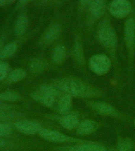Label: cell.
Masks as SVG:
<instances>
[{
  "label": "cell",
  "instance_id": "cell-19",
  "mask_svg": "<svg viewBox=\"0 0 135 151\" xmlns=\"http://www.w3.org/2000/svg\"><path fill=\"white\" fill-rule=\"evenodd\" d=\"M27 73L25 69L21 68H17L10 71L7 76V80L9 83H17L23 80L26 77Z\"/></svg>",
  "mask_w": 135,
  "mask_h": 151
},
{
  "label": "cell",
  "instance_id": "cell-14",
  "mask_svg": "<svg viewBox=\"0 0 135 151\" xmlns=\"http://www.w3.org/2000/svg\"><path fill=\"white\" fill-rule=\"evenodd\" d=\"M66 151H107L104 146L95 142H81L67 146Z\"/></svg>",
  "mask_w": 135,
  "mask_h": 151
},
{
  "label": "cell",
  "instance_id": "cell-13",
  "mask_svg": "<svg viewBox=\"0 0 135 151\" xmlns=\"http://www.w3.org/2000/svg\"><path fill=\"white\" fill-rule=\"evenodd\" d=\"M60 33H61V27L59 24H54L49 26V28L46 30L42 38L41 43L43 46H48L52 44V42H54L58 39Z\"/></svg>",
  "mask_w": 135,
  "mask_h": 151
},
{
  "label": "cell",
  "instance_id": "cell-2",
  "mask_svg": "<svg viewBox=\"0 0 135 151\" xmlns=\"http://www.w3.org/2000/svg\"><path fill=\"white\" fill-rule=\"evenodd\" d=\"M97 39L102 47H104L110 54L111 58H115L117 35L112 26L107 21H104L99 25L97 31Z\"/></svg>",
  "mask_w": 135,
  "mask_h": 151
},
{
  "label": "cell",
  "instance_id": "cell-23",
  "mask_svg": "<svg viewBox=\"0 0 135 151\" xmlns=\"http://www.w3.org/2000/svg\"><path fill=\"white\" fill-rule=\"evenodd\" d=\"M117 151H132V142L129 139H121L118 142Z\"/></svg>",
  "mask_w": 135,
  "mask_h": 151
},
{
  "label": "cell",
  "instance_id": "cell-25",
  "mask_svg": "<svg viewBox=\"0 0 135 151\" xmlns=\"http://www.w3.org/2000/svg\"><path fill=\"white\" fill-rule=\"evenodd\" d=\"M9 65L6 61L0 60V81L7 79L9 74Z\"/></svg>",
  "mask_w": 135,
  "mask_h": 151
},
{
  "label": "cell",
  "instance_id": "cell-9",
  "mask_svg": "<svg viewBox=\"0 0 135 151\" xmlns=\"http://www.w3.org/2000/svg\"><path fill=\"white\" fill-rule=\"evenodd\" d=\"M87 104L92 109L98 113L99 115L112 116V117H119L120 114L118 111L110 104L103 101H89Z\"/></svg>",
  "mask_w": 135,
  "mask_h": 151
},
{
  "label": "cell",
  "instance_id": "cell-6",
  "mask_svg": "<svg viewBox=\"0 0 135 151\" xmlns=\"http://www.w3.org/2000/svg\"><path fill=\"white\" fill-rule=\"evenodd\" d=\"M132 5L129 0H112L109 5V11L114 17L125 18L131 13Z\"/></svg>",
  "mask_w": 135,
  "mask_h": 151
},
{
  "label": "cell",
  "instance_id": "cell-12",
  "mask_svg": "<svg viewBox=\"0 0 135 151\" xmlns=\"http://www.w3.org/2000/svg\"><path fill=\"white\" fill-rule=\"evenodd\" d=\"M99 128V124L92 120H85L77 127V134L80 136L89 135Z\"/></svg>",
  "mask_w": 135,
  "mask_h": 151
},
{
  "label": "cell",
  "instance_id": "cell-29",
  "mask_svg": "<svg viewBox=\"0 0 135 151\" xmlns=\"http://www.w3.org/2000/svg\"><path fill=\"white\" fill-rule=\"evenodd\" d=\"M93 0H80V4L82 6H85L86 5H89Z\"/></svg>",
  "mask_w": 135,
  "mask_h": 151
},
{
  "label": "cell",
  "instance_id": "cell-30",
  "mask_svg": "<svg viewBox=\"0 0 135 151\" xmlns=\"http://www.w3.org/2000/svg\"><path fill=\"white\" fill-rule=\"evenodd\" d=\"M33 0H18L19 3L22 6H25V5L28 4L29 2H31Z\"/></svg>",
  "mask_w": 135,
  "mask_h": 151
},
{
  "label": "cell",
  "instance_id": "cell-11",
  "mask_svg": "<svg viewBox=\"0 0 135 151\" xmlns=\"http://www.w3.org/2000/svg\"><path fill=\"white\" fill-rule=\"evenodd\" d=\"M54 109L61 115H66L70 113L72 108V97L67 94H62L57 99Z\"/></svg>",
  "mask_w": 135,
  "mask_h": 151
},
{
  "label": "cell",
  "instance_id": "cell-31",
  "mask_svg": "<svg viewBox=\"0 0 135 151\" xmlns=\"http://www.w3.org/2000/svg\"><path fill=\"white\" fill-rule=\"evenodd\" d=\"M5 116H6V113H4V111H0V120L4 119Z\"/></svg>",
  "mask_w": 135,
  "mask_h": 151
},
{
  "label": "cell",
  "instance_id": "cell-27",
  "mask_svg": "<svg viewBox=\"0 0 135 151\" xmlns=\"http://www.w3.org/2000/svg\"><path fill=\"white\" fill-rule=\"evenodd\" d=\"M14 2H15V0H0V6H7L11 5L12 3H14Z\"/></svg>",
  "mask_w": 135,
  "mask_h": 151
},
{
  "label": "cell",
  "instance_id": "cell-3",
  "mask_svg": "<svg viewBox=\"0 0 135 151\" xmlns=\"http://www.w3.org/2000/svg\"><path fill=\"white\" fill-rule=\"evenodd\" d=\"M59 95V90L56 87L46 83L40 85L31 94L32 98L36 101L49 108L54 107Z\"/></svg>",
  "mask_w": 135,
  "mask_h": 151
},
{
  "label": "cell",
  "instance_id": "cell-18",
  "mask_svg": "<svg viewBox=\"0 0 135 151\" xmlns=\"http://www.w3.org/2000/svg\"><path fill=\"white\" fill-rule=\"evenodd\" d=\"M73 55L78 65L83 66L85 65L84 50H83V47L79 39H77L75 40L73 48Z\"/></svg>",
  "mask_w": 135,
  "mask_h": 151
},
{
  "label": "cell",
  "instance_id": "cell-21",
  "mask_svg": "<svg viewBox=\"0 0 135 151\" xmlns=\"http://www.w3.org/2000/svg\"><path fill=\"white\" fill-rule=\"evenodd\" d=\"M17 49V45L16 42H10L9 44L3 46L2 50H0V60H5L9 58L15 54Z\"/></svg>",
  "mask_w": 135,
  "mask_h": 151
},
{
  "label": "cell",
  "instance_id": "cell-22",
  "mask_svg": "<svg viewBox=\"0 0 135 151\" xmlns=\"http://www.w3.org/2000/svg\"><path fill=\"white\" fill-rule=\"evenodd\" d=\"M21 94L16 91H7L0 92V102H14L21 100Z\"/></svg>",
  "mask_w": 135,
  "mask_h": 151
},
{
  "label": "cell",
  "instance_id": "cell-10",
  "mask_svg": "<svg viewBox=\"0 0 135 151\" xmlns=\"http://www.w3.org/2000/svg\"><path fill=\"white\" fill-rule=\"evenodd\" d=\"M105 0H93L89 4V21L93 22L100 18L105 12Z\"/></svg>",
  "mask_w": 135,
  "mask_h": 151
},
{
  "label": "cell",
  "instance_id": "cell-26",
  "mask_svg": "<svg viewBox=\"0 0 135 151\" xmlns=\"http://www.w3.org/2000/svg\"><path fill=\"white\" fill-rule=\"evenodd\" d=\"M14 146V143L6 138H1L0 137V150H7Z\"/></svg>",
  "mask_w": 135,
  "mask_h": 151
},
{
  "label": "cell",
  "instance_id": "cell-4",
  "mask_svg": "<svg viewBox=\"0 0 135 151\" xmlns=\"http://www.w3.org/2000/svg\"><path fill=\"white\" fill-rule=\"evenodd\" d=\"M90 70L97 75H104L109 72L111 67V59L103 54H95L89 61Z\"/></svg>",
  "mask_w": 135,
  "mask_h": 151
},
{
  "label": "cell",
  "instance_id": "cell-15",
  "mask_svg": "<svg viewBox=\"0 0 135 151\" xmlns=\"http://www.w3.org/2000/svg\"><path fill=\"white\" fill-rule=\"evenodd\" d=\"M59 123L62 127L66 130H73L79 124V119L78 116L73 113H68L62 115L59 118Z\"/></svg>",
  "mask_w": 135,
  "mask_h": 151
},
{
  "label": "cell",
  "instance_id": "cell-34",
  "mask_svg": "<svg viewBox=\"0 0 135 151\" xmlns=\"http://www.w3.org/2000/svg\"><path fill=\"white\" fill-rule=\"evenodd\" d=\"M44 1H47V0H44Z\"/></svg>",
  "mask_w": 135,
  "mask_h": 151
},
{
  "label": "cell",
  "instance_id": "cell-32",
  "mask_svg": "<svg viewBox=\"0 0 135 151\" xmlns=\"http://www.w3.org/2000/svg\"><path fill=\"white\" fill-rule=\"evenodd\" d=\"M2 47H3V41H2V39L0 38V50H2Z\"/></svg>",
  "mask_w": 135,
  "mask_h": 151
},
{
  "label": "cell",
  "instance_id": "cell-35",
  "mask_svg": "<svg viewBox=\"0 0 135 151\" xmlns=\"http://www.w3.org/2000/svg\"><path fill=\"white\" fill-rule=\"evenodd\" d=\"M5 151H9V150H5Z\"/></svg>",
  "mask_w": 135,
  "mask_h": 151
},
{
  "label": "cell",
  "instance_id": "cell-8",
  "mask_svg": "<svg viewBox=\"0 0 135 151\" xmlns=\"http://www.w3.org/2000/svg\"><path fill=\"white\" fill-rule=\"evenodd\" d=\"M14 127L17 131L26 135H34L38 134L43 128L42 125L40 123L33 120H17L14 124Z\"/></svg>",
  "mask_w": 135,
  "mask_h": 151
},
{
  "label": "cell",
  "instance_id": "cell-17",
  "mask_svg": "<svg viewBox=\"0 0 135 151\" xmlns=\"http://www.w3.org/2000/svg\"><path fill=\"white\" fill-rule=\"evenodd\" d=\"M66 54H67V50L63 45H56L52 53V62L57 65L63 63L64 61L66 60Z\"/></svg>",
  "mask_w": 135,
  "mask_h": 151
},
{
  "label": "cell",
  "instance_id": "cell-5",
  "mask_svg": "<svg viewBox=\"0 0 135 151\" xmlns=\"http://www.w3.org/2000/svg\"><path fill=\"white\" fill-rule=\"evenodd\" d=\"M38 134L43 139H44L47 142H54V143H66V142L81 143V142H85L83 140H81V139H74V138L67 136L66 134H62L58 131L44 128V127H43L42 129L40 130Z\"/></svg>",
  "mask_w": 135,
  "mask_h": 151
},
{
  "label": "cell",
  "instance_id": "cell-1",
  "mask_svg": "<svg viewBox=\"0 0 135 151\" xmlns=\"http://www.w3.org/2000/svg\"><path fill=\"white\" fill-rule=\"evenodd\" d=\"M54 86L65 94L75 98L97 99L104 95L99 88L77 78L60 79L54 83Z\"/></svg>",
  "mask_w": 135,
  "mask_h": 151
},
{
  "label": "cell",
  "instance_id": "cell-33",
  "mask_svg": "<svg viewBox=\"0 0 135 151\" xmlns=\"http://www.w3.org/2000/svg\"><path fill=\"white\" fill-rule=\"evenodd\" d=\"M134 126H135V120H134Z\"/></svg>",
  "mask_w": 135,
  "mask_h": 151
},
{
  "label": "cell",
  "instance_id": "cell-24",
  "mask_svg": "<svg viewBox=\"0 0 135 151\" xmlns=\"http://www.w3.org/2000/svg\"><path fill=\"white\" fill-rule=\"evenodd\" d=\"M13 133L11 126L4 123H0V137L1 138H7L11 135Z\"/></svg>",
  "mask_w": 135,
  "mask_h": 151
},
{
  "label": "cell",
  "instance_id": "cell-28",
  "mask_svg": "<svg viewBox=\"0 0 135 151\" xmlns=\"http://www.w3.org/2000/svg\"><path fill=\"white\" fill-rule=\"evenodd\" d=\"M10 108H11V106H10V105L3 103V102H0V111L7 110V109H9Z\"/></svg>",
  "mask_w": 135,
  "mask_h": 151
},
{
  "label": "cell",
  "instance_id": "cell-20",
  "mask_svg": "<svg viewBox=\"0 0 135 151\" xmlns=\"http://www.w3.org/2000/svg\"><path fill=\"white\" fill-rule=\"evenodd\" d=\"M47 67V63L41 58H33L29 63V69L34 74L42 73Z\"/></svg>",
  "mask_w": 135,
  "mask_h": 151
},
{
  "label": "cell",
  "instance_id": "cell-16",
  "mask_svg": "<svg viewBox=\"0 0 135 151\" xmlns=\"http://www.w3.org/2000/svg\"><path fill=\"white\" fill-rule=\"evenodd\" d=\"M28 27V18L25 14H20L14 24V33L17 36H22Z\"/></svg>",
  "mask_w": 135,
  "mask_h": 151
},
{
  "label": "cell",
  "instance_id": "cell-7",
  "mask_svg": "<svg viewBox=\"0 0 135 151\" xmlns=\"http://www.w3.org/2000/svg\"><path fill=\"white\" fill-rule=\"evenodd\" d=\"M124 40L130 58L134 56L135 49V21L134 18H129L126 21L124 27Z\"/></svg>",
  "mask_w": 135,
  "mask_h": 151
}]
</instances>
